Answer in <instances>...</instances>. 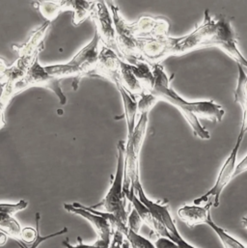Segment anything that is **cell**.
<instances>
[{"label":"cell","mask_w":247,"mask_h":248,"mask_svg":"<svg viewBox=\"0 0 247 248\" xmlns=\"http://www.w3.org/2000/svg\"><path fill=\"white\" fill-rule=\"evenodd\" d=\"M50 25L51 22L46 20L44 24L31 33L26 43L19 46H14V49L17 52L19 58L24 59L30 64H33L34 61L39 58L38 55L44 48V40Z\"/></svg>","instance_id":"obj_14"},{"label":"cell","mask_w":247,"mask_h":248,"mask_svg":"<svg viewBox=\"0 0 247 248\" xmlns=\"http://www.w3.org/2000/svg\"><path fill=\"white\" fill-rule=\"evenodd\" d=\"M158 101L159 100L151 92H144L142 95L138 97V100H137L139 114H144V113L149 114L152 108L158 103Z\"/></svg>","instance_id":"obj_29"},{"label":"cell","mask_w":247,"mask_h":248,"mask_svg":"<svg viewBox=\"0 0 247 248\" xmlns=\"http://www.w3.org/2000/svg\"><path fill=\"white\" fill-rule=\"evenodd\" d=\"M219 27V17L214 18L208 10L205 11L202 22L190 33L178 37L176 55L187 53L189 51L211 47Z\"/></svg>","instance_id":"obj_5"},{"label":"cell","mask_w":247,"mask_h":248,"mask_svg":"<svg viewBox=\"0 0 247 248\" xmlns=\"http://www.w3.org/2000/svg\"><path fill=\"white\" fill-rule=\"evenodd\" d=\"M117 89L121 94L123 101L124 116L125 118V123L127 127V139L132 136L134 127H135V118L138 113L137 99L131 96L121 84L116 85Z\"/></svg>","instance_id":"obj_20"},{"label":"cell","mask_w":247,"mask_h":248,"mask_svg":"<svg viewBox=\"0 0 247 248\" xmlns=\"http://www.w3.org/2000/svg\"><path fill=\"white\" fill-rule=\"evenodd\" d=\"M138 54L142 61L154 66L160 64L169 56L176 55L178 37L155 36L137 38Z\"/></svg>","instance_id":"obj_7"},{"label":"cell","mask_w":247,"mask_h":248,"mask_svg":"<svg viewBox=\"0 0 247 248\" xmlns=\"http://www.w3.org/2000/svg\"><path fill=\"white\" fill-rule=\"evenodd\" d=\"M247 132V130L241 126L240 133L238 135L235 146L232 149V151H231L230 155H228V157L226 158V160L224 161L223 165L221 166L215 185L205 194L194 199L193 200L194 205L208 206L210 208H212V207L218 208V206L220 204V197H221V194H222L224 188L234 179L235 170H236V167L238 164L239 151H240V148L242 146L243 140H244Z\"/></svg>","instance_id":"obj_4"},{"label":"cell","mask_w":247,"mask_h":248,"mask_svg":"<svg viewBox=\"0 0 247 248\" xmlns=\"http://www.w3.org/2000/svg\"><path fill=\"white\" fill-rule=\"evenodd\" d=\"M102 46L101 38L96 31L92 41L82 47L68 63L50 65L45 67V69L50 76L59 79L65 77H75L76 80L73 83V87L74 90H77L80 79L83 77H92L96 70Z\"/></svg>","instance_id":"obj_2"},{"label":"cell","mask_w":247,"mask_h":248,"mask_svg":"<svg viewBox=\"0 0 247 248\" xmlns=\"http://www.w3.org/2000/svg\"><path fill=\"white\" fill-rule=\"evenodd\" d=\"M64 208L67 212L77 215L89 221V223L98 234L99 239L111 241L114 233L110 224V218L112 217L111 214L100 212L98 210L92 209L91 207L83 206L79 203L65 204Z\"/></svg>","instance_id":"obj_10"},{"label":"cell","mask_w":247,"mask_h":248,"mask_svg":"<svg viewBox=\"0 0 247 248\" xmlns=\"http://www.w3.org/2000/svg\"><path fill=\"white\" fill-rule=\"evenodd\" d=\"M28 207V202L25 200H20L15 204L12 203H0V213L8 214L10 216H14L16 213L25 210Z\"/></svg>","instance_id":"obj_33"},{"label":"cell","mask_w":247,"mask_h":248,"mask_svg":"<svg viewBox=\"0 0 247 248\" xmlns=\"http://www.w3.org/2000/svg\"><path fill=\"white\" fill-rule=\"evenodd\" d=\"M154 85L150 91L159 101H164L176 108L191 127L194 135L202 140L211 138L207 130L199 121V118L208 119L214 123H220L225 115V109L213 100L189 102L183 98L171 85V78L168 77L161 64L153 66Z\"/></svg>","instance_id":"obj_1"},{"label":"cell","mask_w":247,"mask_h":248,"mask_svg":"<svg viewBox=\"0 0 247 248\" xmlns=\"http://www.w3.org/2000/svg\"><path fill=\"white\" fill-rule=\"evenodd\" d=\"M245 172H247V155L237 164L236 170H235V174H234V178L244 174Z\"/></svg>","instance_id":"obj_36"},{"label":"cell","mask_w":247,"mask_h":248,"mask_svg":"<svg viewBox=\"0 0 247 248\" xmlns=\"http://www.w3.org/2000/svg\"><path fill=\"white\" fill-rule=\"evenodd\" d=\"M33 86L47 88L55 93L61 105H65L67 103L66 95L61 88V79L50 76L46 71L45 67H42L39 63V58H37L31 65L24 78L15 84V93L17 95L25 89Z\"/></svg>","instance_id":"obj_8"},{"label":"cell","mask_w":247,"mask_h":248,"mask_svg":"<svg viewBox=\"0 0 247 248\" xmlns=\"http://www.w3.org/2000/svg\"><path fill=\"white\" fill-rule=\"evenodd\" d=\"M122 58L113 49L103 45L99 61L92 77H101L112 81L115 85L119 82V71Z\"/></svg>","instance_id":"obj_13"},{"label":"cell","mask_w":247,"mask_h":248,"mask_svg":"<svg viewBox=\"0 0 247 248\" xmlns=\"http://www.w3.org/2000/svg\"><path fill=\"white\" fill-rule=\"evenodd\" d=\"M210 216L211 208L208 206H198L194 204L185 205L182 206L178 211L179 218L189 228L207 224Z\"/></svg>","instance_id":"obj_17"},{"label":"cell","mask_w":247,"mask_h":248,"mask_svg":"<svg viewBox=\"0 0 247 248\" xmlns=\"http://www.w3.org/2000/svg\"><path fill=\"white\" fill-rule=\"evenodd\" d=\"M207 225H209L214 232L217 235V237L219 238L222 246L224 248H247V247L244 246L242 243H240L238 240H236L235 238H233L232 236H230L224 229H222L220 226H218L214 219L212 218V217L210 216L208 221H207Z\"/></svg>","instance_id":"obj_26"},{"label":"cell","mask_w":247,"mask_h":248,"mask_svg":"<svg viewBox=\"0 0 247 248\" xmlns=\"http://www.w3.org/2000/svg\"><path fill=\"white\" fill-rule=\"evenodd\" d=\"M96 1L85 0H68L60 1L62 12L72 11L74 13L73 23L77 26L83 22L87 17L91 16V14L96 6Z\"/></svg>","instance_id":"obj_18"},{"label":"cell","mask_w":247,"mask_h":248,"mask_svg":"<svg viewBox=\"0 0 247 248\" xmlns=\"http://www.w3.org/2000/svg\"><path fill=\"white\" fill-rule=\"evenodd\" d=\"M7 69H8V66L6 65L5 61L0 58V87L4 84V78H5Z\"/></svg>","instance_id":"obj_37"},{"label":"cell","mask_w":247,"mask_h":248,"mask_svg":"<svg viewBox=\"0 0 247 248\" xmlns=\"http://www.w3.org/2000/svg\"><path fill=\"white\" fill-rule=\"evenodd\" d=\"M238 81L234 90V101L240 105L243 110V119L241 126L247 131V73L240 65H238Z\"/></svg>","instance_id":"obj_21"},{"label":"cell","mask_w":247,"mask_h":248,"mask_svg":"<svg viewBox=\"0 0 247 248\" xmlns=\"http://www.w3.org/2000/svg\"><path fill=\"white\" fill-rule=\"evenodd\" d=\"M66 233H68V228H67V227H65V228H64L63 230H61V231H58V232H56V233H53V234H50V235H47V236H41V234H40V232H39L36 241H35L32 245H25V244H23L22 242H19V241H15V242L17 244V246L20 248H38V247H39L42 243H44V242H46V241H47V240H50V239H53V238L62 236V235H64V234H66Z\"/></svg>","instance_id":"obj_31"},{"label":"cell","mask_w":247,"mask_h":248,"mask_svg":"<svg viewBox=\"0 0 247 248\" xmlns=\"http://www.w3.org/2000/svg\"><path fill=\"white\" fill-rule=\"evenodd\" d=\"M211 47H218L226 54H228L237 65L242 66L247 70V59L241 51L235 31L229 19L225 16L219 17V27L216 37L212 43Z\"/></svg>","instance_id":"obj_11"},{"label":"cell","mask_w":247,"mask_h":248,"mask_svg":"<svg viewBox=\"0 0 247 248\" xmlns=\"http://www.w3.org/2000/svg\"><path fill=\"white\" fill-rule=\"evenodd\" d=\"M135 193H136L138 199L149 209V211L151 212L153 217L168 230V232L171 235V240L174 243H176L179 248H181V246L185 245L186 241H185L184 238L181 236V234L176 226V223L170 214L168 203L167 202H154L151 199H149L147 197V195L145 194V191H144L141 184L139 186H137V187L135 188Z\"/></svg>","instance_id":"obj_9"},{"label":"cell","mask_w":247,"mask_h":248,"mask_svg":"<svg viewBox=\"0 0 247 248\" xmlns=\"http://www.w3.org/2000/svg\"><path fill=\"white\" fill-rule=\"evenodd\" d=\"M117 155L116 172L111 183V186L104 199L97 205L92 206L94 210L102 209L105 213L113 215L119 221L127 225V217L130 210H127V199L123 191L124 169V152L125 143L123 140L119 141Z\"/></svg>","instance_id":"obj_3"},{"label":"cell","mask_w":247,"mask_h":248,"mask_svg":"<svg viewBox=\"0 0 247 248\" xmlns=\"http://www.w3.org/2000/svg\"><path fill=\"white\" fill-rule=\"evenodd\" d=\"M132 71L138 80L143 85L146 92H150L154 85V72L153 66L145 61H138L136 64L131 65Z\"/></svg>","instance_id":"obj_23"},{"label":"cell","mask_w":247,"mask_h":248,"mask_svg":"<svg viewBox=\"0 0 247 248\" xmlns=\"http://www.w3.org/2000/svg\"><path fill=\"white\" fill-rule=\"evenodd\" d=\"M77 242L78 244L77 246H72L70 244L69 239H66V241L63 242V246L67 248H109L110 243H111V241H108V240L99 239L93 245H85L83 244L80 237H77Z\"/></svg>","instance_id":"obj_32"},{"label":"cell","mask_w":247,"mask_h":248,"mask_svg":"<svg viewBox=\"0 0 247 248\" xmlns=\"http://www.w3.org/2000/svg\"><path fill=\"white\" fill-rule=\"evenodd\" d=\"M35 6L39 9L42 16L46 17V21L50 22L62 12L60 1H36Z\"/></svg>","instance_id":"obj_27"},{"label":"cell","mask_w":247,"mask_h":248,"mask_svg":"<svg viewBox=\"0 0 247 248\" xmlns=\"http://www.w3.org/2000/svg\"><path fill=\"white\" fill-rule=\"evenodd\" d=\"M21 231L20 224L14 216L0 213V232L6 234L14 241H19Z\"/></svg>","instance_id":"obj_24"},{"label":"cell","mask_w":247,"mask_h":248,"mask_svg":"<svg viewBox=\"0 0 247 248\" xmlns=\"http://www.w3.org/2000/svg\"><path fill=\"white\" fill-rule=\"evenodd\" d=\"M123 234L131 248H156L151 241L142 237L139 233L129 230L128 227L124 231Z\"/></svg>","instance_id":"obj_28"},{"label":"cell","mask_w":247,"mask_h":248,"mask_svg":"<svg viewBox=\"0 0 247 248\" xmlns=\"http://www.w3.org/2000/svg\"><path fill=\"white\" fill-rule=\"evenodd\" d=\"M15 85L10 82L5 83L1 86L0 90V130L5 126V110L12 101L16 96Z\"/></svg>","instance_id":"obj_25"},{"label":"cell","mask_w":247,"mask_h":248,"mask_svg":"<svg viewBox=\"0 0 247 248\" xmlns=\"http://www.w3.org/2000/svg\"><path fill=\"white\" fill-rule=\"evenodd\" d=\"M40 220H41V216L39 213H37L35 216L36 228H32V227L23 228L20 234L19 242H22L25 245H32L36 241L38 233L40 232Z\"/></svg>","instance_id":"obj_30"},{"label":"cell","mask_w":247,"mask_h":248,"mask_svg":"<svg viewBox=\"0 0 247 248\" xmlns=\"http://www.w3.org/2000/svg\"><path fill=\"white\" fill-rule=\"evenodd\" d=\"M136 38H149L155 36L169 35V22L162 17L141 16L137 21L132 22Z\"/></svg>","instance_id":"obj_15"},{"label":"cell","mask_w":247,"mask_h":248,"mask_svg":"<svg viewBox=\"0 0 247 248\" xmlns=\"http://www.w3.org/2000/svg\"><path fill=\"white\" fill-rule=\"evenodd\" d=\"M113 20H114V26H115V32H116V44L119 50V54L121 58L127 62L130 65L136 64L138 61H141L139 54H138V40L135 36L132 23L127 22L120 13L119 8L111 3L107 2Z\"/></svg>","instance_id":"obj_6"},{"label":"cell","mask_w":247,"mask_h":248,"mask_svg":"<svg viewBox=\"0 0 247 248\" xmlns=\"http://www.w3.org/2000/svg\"><path fill=\"white\" fill-rule=\"evenodd\" d=\"M127 201L130 203L132 208L138 213L144 224H146L153 232V234L156 235L158 238H167L171 240V235L168 230L159 223L151 214L149 209L138 199L136 193L134 191H129L124 194ZM172 241V240H171Z\"/></svg>","instance_id":"obj_16"},{"label":"cell","mask_w":247,"mask_h":248,"mask_svg":"<svg viewBox=\"0 0 247 248\" xmlns=\"http://www.w3.org/2000/svg\"><path fill=\"white\" fill-rule=\"evenodd\" d=\"M143 224L144 223H143L141 217H139L138 213L132 208L129 211L128 217H127V227H128V229L135 232V233H139Z\"/></svg>","instance_id":"obj_34"},{"label":"cell","mask_w":247,"mask_h":248,"mask_svg":"<svg viewBox=\"0 0 247 248\" xmlns=\"http://www.w3.org/2000/svg\"><path fill=\"white\" fill-rule=\"evenodd\" d=\"M149 122V114L144 113L139 115V119L137 124H135L132 136L127 139V143H130L133 151L136 155H140V152L144 143V139L146 137L147 127Z\"/></svg>","instance_id":"obj_22"},{"label":"cell","mask_w":247,"mask_h":248,"mask_svg":"<svg viewBox=\"0 0 247 248\" xmlns=\"http://www.w3.org/2000/svg\"><path fill=\"white\" fill-rule=\"evenodd\" d=\"M117 84H121L131 96L135 97L136 99L144 92H146L143 85L134 75L131 65L125 62L123 59L121 60L120 64L119 82Z\"/></svg>","instance_id":"obj_19"},{"label":"cell","mask_w":247,"mask_h":248,"mask_svg":"<svg viewBox=\"0 0 247 248\" xmlns=\"http://www.w3.org/2000/svg\"><path fill=\"white\" fill-rule=\"evenodd\" d=\"M8 240V236L2 232H0V247H3L4 245H6Z\"/></svg>","instance_id":"obj_38"},{"label":"cell","mask_w":247,"mask_h":248,"mask_svg":"<svg viewBox=\"0 0 247 248\" xmlns=\"http://www.w3.org/2000/svg\"><path fill=\"white\" fill-rule=\"evenodd\" d=\"M90 17L94 20L97 26L96 31L99 34L104 46L115 50L119 54L116 44L114 20L108 3L105 1H98Z\"/></svg>","instance_id":"obj_12"},{"label":"cell","mask_w":247,"mask_h":248,"mask_svg":"<svg viewBox=\"0 0 247 248\" xmlns=\"http://www.w3.org/2000/svg\"><path fill=\"white\" fill-rule=\"evenodd\" d=\"M242 224L247 230V217H245L242 218Z\"/></svg>","instance_id":"obj_39"},{"label":"cell","mask_w":247,"mask_h":248,"mask_svg":"<svg viewBox=\"0 0 247 248\" xmlns=\"http://www.w3.org/2000/svg\"><path fill=\"white\" fill-rule=\"evenodd\" d=\"M154 246L156 248H180L176 243L167 238H157Z\"/></svg>","instance_id":"obj_35"}]
</instances>
